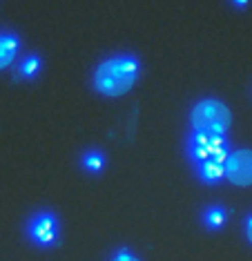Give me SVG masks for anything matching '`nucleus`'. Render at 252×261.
<instances>
[{
	"mask_svg": "<svg viewBox=\"0 0 252 261\" xmlns=\"http://www.w3.org/2000/svg\"><path fill=\"white\" fill-rule=\"evenodd\" d=\"M141 72V63L134 54H116L105 58L94 72V90L103 96L116 98L134 87Z\"/></svg>",
	"mask_w": 252,
	"mask_h": 261,
	"instance_id": "obj_1",
	"label": "nucleus"
},
{
	"mask_svg": "<svg viewBox=\"0 0 252 261\" xmlns=\"http://www.w3.org/2000/svg\"><path fill=\"white\" fill-rule=\"evenodd\" d=\"M192 132H206V134H228L232 125V114L221 100L217 98H203L192 108L190 114Z\"/></svg>",
	"mask_w": 252,
	"mask_h": 261,
	"instance_id": "obj_2",
	"label": "nucleus"
},
{
	"mask_svg": "<svg viewBox=\"0 0 252 261\" xmlns=\"http://www.w3.org/2000/svg\"><path fill=\"white\" fill-rule=\"evenodd\" d=\"M185 152L192 165L199 163H225L230 154V143L223 134H206V132H192L185 141Z\"/></svg>",
	"mask_w": 252,
	"mask_h": 261,
	"instance_id": "obj_3",
	"label": "nucleus"
},
{
	"mask_svg": "<svg viewBox=\"0 0 252 261\" xmlns=\"http://www.w3.org/2000/svg\"><path fill=\"white\" fill-rule=\"evenodd\" d=\"M25 234L27 239L38 248H54L61 241V225H58L56 215L49 210H40L29 217L25 223Z\"/></svg>",
	"mask_w": 252,
	"mask_h": 261,
	"instance_id": "obj_4",
	"label": "nucleus"
},
{
	"mask_svg": "<svg viewBox=\"0 0 252 261\" xmlns=\"http://www.w3.org/2000/svg\"><path fill=\"white\" fill-rule=\"evenodd\" d=\"M225 179L239 188L252 186V150L230 152L225 159Z\"/></svg>",
	"mask_w": 252,
	"mask_h": 261,
	"instance_id": "obj_5",
	"label": "nucleus"
},
{
	"mask_svg": "<svg viewBox=\"0 0 252 261\" xmlns=\"http://www.w3.org/2000/svg\"><path fill=\"white\" fill-rule=\"evenodd\" d=\"M196 170V176H199L201 183H206V186H219L221 181L225 179V165L223 163H199L194 165Z\"/></svg>",
	"mask_w": 252,
	"mask_h": 261,
	"instance_id": "obj_6",
	"label": "nucleus"
},
{
	"mask_svg": "<svg viewBox=\"0 0 252 261\" xmlns=\"http://www.w3.org/2000/svg\"><path fill=\"white\" fill-rule=\"evenodd\" d=\"M18 47H20V40L16 34H0V69L9 67L14 63Z\"/></svg>",
	"mask_w": 252,
	"mask_h": 261,
	"instance_id": "obj_7",
	"label": "nucleus"
},
{
	"mask_svg": "<svg viewBox=\"0 0 252 261\" xmlns=\"http://www.w3.org/2000/svg\"><path fill=\"white\" fill-rule=\"evenodd\" d=\"M40 67H43V61H40L38 56H25L20 61V65H18V69H16V79L32 81V79L38 76Z\"/></svg>",
	"mask_w": 252,
	"mask_h": 261,
	"instance_id": "obj_8",
	"label": "nucleus"
},
{
	"mask_svg": "<svg viewBox=\"0 0 252 261\" xmlns=\"http://www.w3.org/2000/svg\"><path fill=\"white\" fill-rule=\"evenodd\" d=\"M225 210L221 205H210L203 210V225H206L208 230H221L225 225Z\"/></svg>",
	"mask_w": 252,
	"mask_h": 261,
	"instance_id": "obj_9",
	"label": "nucleus"
},
{
	"mask_svg": "<svg viewBox=\"0 0 252 261\" xmlns=\"http://www.w3.org/2000/svg\"><path fill=\"white\" fill-rule=\"evenodd\" d=\"M103 165H105V159H103V154H100L98 150H85L83 152L81 168L85 172H89V174H98V172L103 170Z\"/></svg>",
	"mask_w": 252,
	"mask_h": 261,
	"instance_id": "obj_10",
	"label": "nucleus"
},
{
	"mask_svg": "<svg viewBox=\"0 0 252 261\" xmlns=\"http://www.w3.org/2000/svg\"><path fill=\"white\" fill-rule=\"evenodd\" d=\"M110 261H141L136 254H132L130 250H125V248H121V250H116L114 252V257Z\"/></svg>",
	"mask_w": 252,
	"mask_h": 261,
	"instance_id": "obj_11",
	"label": "nucleus"
},
{
	"mask_svg": "<svg viewBox=\"0 0 252 261\" xmlns=\"http://www.w3.org/2000/svg\"><path fill=\"white\" fill-rule=\"evenodd\" d=\"M245 237H248V241L252 243V215L245 219Z\"/></svg>",
	"mask_w": 252,
	"mask_h": 261,
	"instance_id": "obj_12",
	"label": "nucleus"
},
{
	"mask_svg": "<svg viewBox=\"0 0 252 261\" xmlns=\"http://www.w3.org/2000/svg\"><path fill=\"white\" fill-rule=\"evenodd\" d=\"M230 3H232V5H235V7H237V9H243V7H245V5H248V0H230Z\"/></svg>",
	"mask_w": 252,
	"mask_h": 261,
	"instance_id": "obj_13",
	"label": "nucleus"
}]
</instances>
